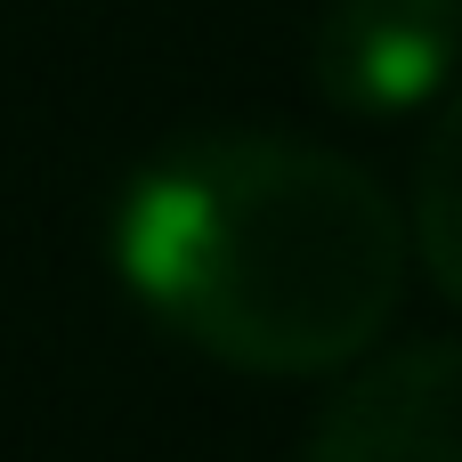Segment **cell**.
<instances>
[{"label":"cell","mask_w":462,"mask_h":462,"mask_svg":"<svg viewBox=\"0 0 462 462\" xmlns=\"http://www.w3.org/2000/svg\"><path fill=\"white\" fill-rule=\"evenodd\" d=\"M414 252L439 276V292L462 309V89L439 106L422 162H414Z\"/></svg>","instance_id":"4"},{"label":"cell","mask_w":462,"mask_h":462,"mask_svg":"<svg viewBox=\"0 0 462 462\" xmlns=\"http://www.w3.org/2000/svg\"><path fill=\"white\" fill-rule=\"evenodd\" d=\"M114 268L154 325L236 374H333L406 292V219L333 146L195 130L130 171Z\"/></svg>","instance_id":"1"},{"label":"cell","mask_w":462,"mask_h":462,"mask_svg":"<svg viewBox=\"0 0 462 462\" xmlns=\"http://www.w3.org/2000/svg\"><path fill=\"white\" fill-rule=\"evenodd\" d=\"M300 462H462V341H414L349 374Z\"/></svg>","instance_id":"3"},{"label":"cell","mask_w":462,"mask_h":462,"mask_svg":"<svg viewBox=\"0 0 462 462\" xmlns=\"http://www.w3.org/2000/svg\"><path fill=\"white\" fill-rule=\"evenodd\" d=\"M462 57V0H333L317 24V89L357 122L422 114Z\"/></svg>","instance_id":"2"}]
</instances>
